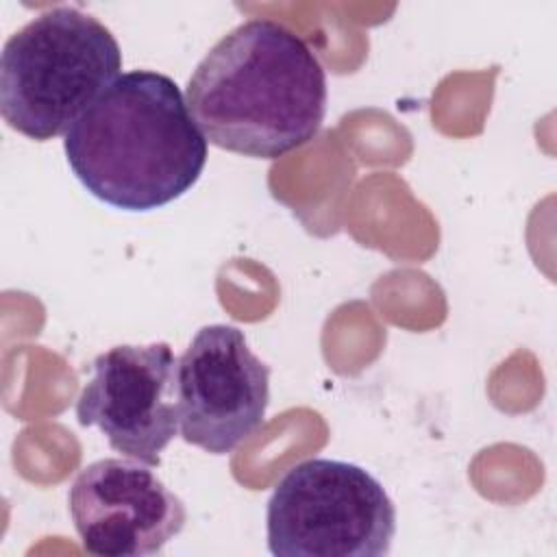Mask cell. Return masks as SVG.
I'll use <instances>...</instances> for the list:
<instances>
[{"label": "cell", "instance_id": "6da1fadb", "mask_svg": "<svg viewBox=\"0 0 557 557\" xmlns=\"http://www.w3.org/2000/svg\"><path fill=\"white\" fill-rule=\"evenodd\" d=\"M185 100L213 146L278 159L318 135L326 113V74L302 37L255 17L205 54Z\"/></svg>", "mask_w": 557, "mask_h": 557}, {"label": "cell", "instance_id": "7a4b0ae2", "mask_svg": "<svg viewBox=\"0 0 557 557\" xmlns=\"http://www.w3.org/2000/svg\"><path fill=\"white\" fill-rule=\"evenodd\" d=\"M70 170L100 202L152 211L187 194L207 163V137L174 78L120 74L65 133Z\"/></svg>", "mask_w": 557, "mask_h": 557}, {"label": "cell", "instance_id": "3957f363", "mask_svg": "<svg viewBox=\"0 0 557 557\" xmlns=\"http://www.w3.org/2000/svg\"><path fill=\"white\" fill-rule=\"evenodd\" d=\"M122 52L94 15L70 7L41 11L0 54V113L35 141L65 135L120 76Z\"/></svg>", "mask_w": 557, "mask_h": 557}, {"label": "cell", "instance_id": "277c9868", "mask_svg": "<svg viewBox=\"0 0 557 557\" xmlns=\"http://www.w3.org/2000/svg\"><path fill=\"white\" fill-rule=\"evenodd\" d=\"M265 529L276 557H383L396 533V507L366 468L313 457L276 483Z\"/></svg>", "mask_w": 557, "mask_h": 557}, {"label": "cell", "instance_id": "5b68a950", "mask_svg": "<svg viewBox=\"0 0 557 557\" xmlns=\"http://www.w3.org/2000/svg\"><path fill=\"white\" fill-rule=\"evenodd\" d=\"M178 416L187 444L226 455L265 420L270 366L233 324H207L178 359Z\"/></svg>", "mask_w": 557, "mask_h": 557}, {"label": "cell", "instance_id": "8992f818", "mask_svg": "<svg viewBox=\"0 0 557 557\" xmlns=\"http://www.w3.org/2000/svg\"><path fill=\"white\" fill-rule=\"evenodd\" d=\"M91 368L76 400L78 424L98 426L113 450L159 466L181 426L178 359L170 344L113 346Z\"/></svg>", "mask_w": 557, "mask_h": 557}, {"label": "cell", "instance_id": "52a82bcc", "mask_svg": "<svg viewBox=\"0 0 557 557\" xmlns=\"http://www.w3.org/2000/svg\"><path fill=\"white\" fill-rule=\"evenodd\" d=\"M67 509L83 548L100 557L157 555L187 520L183 500L133 457L85 466L70 487Z\"/></svg>", "mask_w": 557, "mask_h": 557}]
</instances>
